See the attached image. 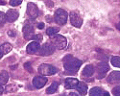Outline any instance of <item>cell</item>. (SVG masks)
<instances>
[{
	"label": "cell",
	"mask_w": 120,
	"mask_h": 96,
	"mask_svg": "<svg viewBox=\"0 0 120 96\" xmlns=\"http://www.w3.org/2000/svg\"><path fill=\"white\" fill-rule=\"evenodd\" d=\"M63 61H64V66L65 72L69 74H75L83 63L82 61L75 59L71 55L65 56Z\"/></svg>",
	"instance_id": "obj_1"
},
{
	"label": "cell",
	"mask_w": 120,
	"mask_h": 96,
	"mask_svg": "<svg viewBox=\"0 0 120 96\" xmlns=\"http://www.w3.org/2000/svg\"><path fill=\"white\" fill-rule=\"evenodd\" d=\"M50 41L52 42V45L59 50H63L67 45V41L64 36L61 35H53L50 37Z\"/></svg>",
	"instance_id": "obj_2"
},
{
	"label": "cell",
	"mask_w": 120,
	"mask_h": 96,
	"mask_svg": "<svg viewBox=\"0 0 120 96\" xmlns=\"http://www.w3.org/2000/svg\"><path fill=\"white\" fill-rule=\"evenodd\" d=\"M38 73L41 74L43 76H50V75H54L55 73L58 72V69L56 67H54L51 64H48V63H42L38 66Z\"/></svg>",
	"instance_id": "obj_3"
},
{
	"label": "cell",
	"mask_w": 120,
	"mask_h": 96,
	"mask_svg": "<svg viewBox=\"0 0 120 96\" xmlns=\"http://www.w3.org/2000/svg\"><path fill=\"white\" fill-rule=\"evenodd\" d=\"M55 21L60 24V25H64L67 21L68 18V14L66 11L63 9H58L57 11L55 12Z\"/></svg>",
	"instance_id": "obj_4"
},
{
	"label": "cell",
	"mask_w": 120,
	"mask_h": 96,
	"mask_svg": "<svg viewBox=\"0 0 120 96\" xmlns=\"http://www.w3.org/2000/svg\"><path fill=\"white\" fill-rule=\"evenodd\" d=\"M109 66L106 62H100L96 65V71H97V79H103L106 76V73L109 71Z\"/></svg>",
	"instance_id": "obj_5"
},
{
	"label": "cell",
	"mask_w": 120,
	"mask_h": 96,
	"mask_svg": "<svg viewBox=\"0 0 120 96\" xmlns=\"http://www.w3.org/2000/svg\"><path fill=\"white\" fill-rule=\"evenodd\" d=\"M55 51V47L52 45V44H49V43H45L43 45H41L39 47V49L38 51V54L39 56H50L52 55Z\"/></svg>",
	"instance_id": "obj_6"
},
{
	"label": "cell",
	"mask_w": 120,
	"mask_h": 96,
	"mask_svg": "<svg viewBox=\"0 0 120 96\" xmlns=\"http://www.w3.org/2000/svg\"><path fill=\"white\" fill-rule=\"evenodd\" d=\"M69 18H70V22L74 27L80 28L83 24V19L81 17V15H79V13L77 12H71L69 15Z\"/></svg>",
	"instance_id": "obj_7"
},
{
	"label": "cell",
	"mask_w": 120,
	"mask_h": 96,
	"mask_svg": "<svg viewBox=\"0 0 120 96\" xmlns=\"http://www.w3.org/2000/svg\"><path fill=\"white\" fill-rule=\"evenodd\" d=\"M27 15L31 18H36L38 15V9L37 5L33 2H30L27 5Z\"/></svg>",
	"instance_id": "obj_8"
},
{
	"label": "cell",
	"mask_w": 120,
	"mask_h": 96,
	"mask_svg": "<svg viewBox=\"0 0 120 96\" xmlns=\"http://www.w3.org/2000/svg\"><path fill=\"white\" fill-rule=\"evenodd\" d=\"M47 81L48 79L44 76H37L33 80V85L36 89H42L47 84Z\"/></svg>",
	"instance_id": "obj_9"
},
{
	"label": "cell",
	"mask_w": 120,
	"mask_h": 96,
	"mask_svg": "<svg viewBox=\"0 0 120 96\" xmlns=\"http://www.w3.org/2000/svg\"><path fill=\"white\" fill-rule=\"evenodd\" d=\"M23 36L25 37V40H32V37H34V27L30 24H25L23 27Z\"/></svg>",
	"instance_id": "obj_10"
},
{
	"label": "cell",
	"mask_w": 120,
	"mask_h": 96,
	"mask_svg": "<svg viewBox=\"0 0 120 96\" xmlns=\"http://www.w3.org/2000/svg\"><path fill=\"white\" fill-rule=\"evenodd\" d=\"M108 82L109 84H120V71H112L108 76Z\"/></svg>",
	"instance_id": "obj_11"
},
{
	"label": "cell",
	"mask_w": 120,
	"mask_h": 96,
	"mask_svg": "<svg viewBox=\"0 0 120 96\" xmlns=\"http://www.w3.org/2000/svg\"><path fill=\"white\" fill-rule=\"evenodd\" d=\"M79 84V81L75 78H66L64 80V86L67 89H76Z\"/></svg>",
	"instance_id": "obj_12"
},
{
	"label": "cell",
	"mask_w": 120,
	"mask_h": 96,
	"mask_svg": "<svg viewBox=\"0 0 120 96\" xmlns=\"http://www.w3.org/2000/svg\"><path fill=\"white\" fill-rule=\"evenodd\" d=\"M89 96H109V93L102 89L95 86V88H92L90 91H89Z\"/></svg>",
	"instance_id": "obj_13"
},
{
	"label": "cell",
	"mask_w": 120,
	"mask_h": 96,
	"mask_svg": "<svg viewBox=\"0 0 120 96\" xmlns=\"http://www.w3.org/2000/svg\"><path fill=\"white\" fill-rule=\"evenodd\" d=\"M6 16H7V21L8 22H14L18 18L19 13L17 11H15V10L12 9V10H9V11L7 12Z\"/></svg>",
	"instance_id": "obj_14"
},
{
	"label": "cell",
	"mask_w": 120,
	"mask_h": 96,
	"mask_svg": "<svg viewBox=\"0 0 120 96\" xmlns=\"http://www.w3.org/2000/svg\"><path fill=\"white\" fill-rule=\"evenodd\" d=\"M39 47H41V45H39V43L38 41H33L31 43H29L27 45V48H26V51L29 53V54H35V53H38Z\"/></svg>",
	"instance_id": "obj_15"
},
{
	"label": "cell",
	"mask_w": 120,
	"mask_h": 96,
	"mask_svg": "<svg viewBox=\"0 0 120 96\" xmlns=\"http://www.w3.org/2000/svg\"><path fill=\"white\" fill-rule=\"evenodd\" d=\"M76 89H77V91H78L80 94H81V95L85 96V95L87 93V85L85 84V83H83V82H79Z\"/></svg>",
	"instance_id": "obj_16"
},
{
	"label": "cell",
	"mask_w": 120,
	"mask_h": 96,
	"mask_svg": "<svg viewBox=\"0 0 120 96\" xmlns=\"http://www.w3.org/2000/svg\"><path fill=\"white\" fill-rule=\"evenodd\" d=\"M93 72H94V67H93V65H92V64H87V65L85 67V68H84V70H83L82 76H83V77H90V76H92Z\"/></svg>",
	"instance_id": "obj_17"
},
{
	"label": "cell",
	"mask_w": 120,
	"mask_h": 96,
	"mask_svg": "<svg viewBox=\"0 0 120 96\" xmlns=\"http://www.w3.org/2000/svg\"><path fill=\"white\" fill-rule=\"evenodd\" d=\"M9 80V74L6 71H2L0 73V85H4L8 83Z\"/></svg>",
	"instance_id": "obj_18"
},
{
	"label": "cell",
	"mask_w": 120,
	"mask_h": 96,
	"mask_svg": "<svg viewBox=\"0 0 120 96\" xmlns=\"http://www.w3.org/2000/svg\"><path fill=\"white\" fill-rule=\"evenodd\" d=\"M12 45L10 44V43H3L1 46H0V52H1L3 55L9 53L10 51L12 50Z\"/></svg>",
	"instance_id": "obj_19"
},
{
	"label": "cell",
	"mask_w": 120,
	"mask_h": 96,
	"mask_svg": "<svg viewBox=\"0 0 120 96\" xmlns=\"http://www.w3.org/2000/svg\"><path fill=\"white\" fill-rule=\"evenodd\" d=\"M58 86H59V84H58L57 82H54V83L46 89V93H47V94H53V93H55V92L57 91V89H58Z\"/></svg>",
	"instance_id": "obj_20"
},
{
	"label": "cell",
	"mask_w": 120,
	"mask_h": 96,
	"mask_svg": "<svg viewBox=\"0 0 120 96\" xmlns=\"http://www.w3.org/2000/svg\"><path fill=\"white\" fill-rule=\"evenodd\" d=\"M111 63L113 66L115 67H119L120 68V57L119 56H114L111 59Z\"/></svg>",
	"instance_id": "obj_21"
},
{
	"label": "cell",
	"mask_w": 120,
	"mask_h": 96,
	"mask_svg": "<svg viewBox=\"0 0 120 96\" xmlns=\"http://www.w3.org/2000/svg\"><path fill=\"white\" fill-rule=\"evenodd\" d=\"M59 32V29L58 28H54V27H51V28H48L47 30H46V34L48 35V36H53V35H55L56 33H58Z\"/></svg>",
	"instance_id": "obj_22"
},
{
	"label": "cell",
	"mask_w": 120,
	"mask_h": 96,
	"mask_svg": "<svg viewBox=\"0 0 120 96\" xmlns=\"http://www.w3.org/2000/svg\"><path fill=\"white\" fill-rule=\"evenodd\" d=\"M6 21H7L6 14H4L3 12H0V24H4Z\"/></svg>",
	"instance_id": "obj_23"
},
{
	"label": "cell",
	"mask_w": 120,
	"mask_h": 96,
	"mask_svg": "<svg viewBox=\"0 0 120 96\" xmlns=\"http://www.w3.org/2000/svg\"><path fill=\"white\" fill-rule=\"evenodd\" d=\"M112 94L114 96H120V85L115 86V88L112 89Z\"/></svg>",
	"instance_id": "obj_24"
},
{
	"label": "cell",
	"mask_w": 120,
	"mask_h": 96,
	"mask_svg": "<svg viewBox=\"0 0 120 96\" xmlns=\"http://www.w3.org/2000/svg\"><path fill=\"white\" fill-rule=\"evenodd\" d=\"M24 67L26 68V70H27L28 72H30V73H32V72H33L32 65H31V63H24Z\"/></svg>",
	"instance_id": "obj_25"
},
{
	"label": "cell",
	"mask_w": 120,
	"mask_h": 96,
	"mask_svg": "<svg viewBox=\"0 0 120 96\" xmlns=\"http://www.w3.org/2000/svg\"><path fill=\"white\" fill-rule=\"evenodd\" d=\"M21 3H22V1H20V0H11V1H10V4L12 6H17V5H20Z\"/></svg>",
	"instance_id": "obj_26"
},
{
	"label": "cell",
	"mask_w": 120,
	"mask_h": 96,
	"mask_svg": "<svg viewBox=\"0 0 120 96\" xmlns=\"http://www.w3.org/2000/svg\"><path fill=\"white\" fill-rule=\"evenodd\" d=\"M32 40L38 41H38H41L42 40V35H41V34H38V35H34V37H32Z\"/></svg>",
	"instance_id": "obj_27"
},
{
	"label": "cell",
	"mask_w": 120,
	"mask_h": 96,
	"mask_svg": "<svg viewBox=\"0 0 120 96\" xmlns=\"http://www.w3.org/2000/svg\"><path fill=\"white\" fill-rule=\"evenodd\" d=\"M38 29H43V28H44V24H43V23H39V24L38 25Z\"/></svg>",
	"instance_id": "obj_28"
},
{
	"label": "cell",
	"mask_w": 120,
	"mask_h": 96,
	"mask_svg": "<svg viewBox=\"0 0 120 96\" xmlns=\"http://www.w3.org/2000/svg\"><path fill=\"white\" fill-rule=\"evenodd\" d=\"M3 91H4V89H3V88H2V85H0V94H2Z\"/></svg>",
	"instance_id": "obj_29"
},
{
	"label": "cell",
	"mask_w": 120,
	"mask_h": 96,
	"mask_svg": "<svg viewBox=\"0 0 120 96\" xmlns=\"http://www.w3.org/2000/svg\"><path fill=\"white\" fill-rule=\"evenodd\" d=\"M69 96H79V95H77V93H74V92H71L70 94H69Z\"/></svg>",
	"instance_id": "obj_30"
},
{
	"label": "cell",
	"mask_w": 120,
	"mask_h": 96,
	"mask_svg": "<svg viewBox=\"0 0 120 96\" xmlns=\"http://www.w3.org/2000/svg\"><path fill=\"white\" fill-rule=\"evenodd\" d=\"M119 17H120V15H119ZM116 27H117V28L119 29V30H120V22H119V23H118V24L116 25Z\"/></svg>",
	"instance_id": "obj_31"
},
{
	"label": "cell",
	"mask_w": 120,
	"mask_h": 96,
	"mask_svg": "<svg viewBox=\"0 0 120 96\" xmlns=\"http://www.w3.org/2000/svg\"><path fill=\"white\" fill-rule=\"evenodd\" d=\"M5 3H6L5 1H0V5H4Z\"/></svg>",
	"instance_id": "obj_32"
},
{
	"label": "cell",
	"mask_w": 120,
	"mask_h": 96,
	"mask_svg": "<svg viewBox=\"0 0 120 96\" xmlns=\"http://www.w3.org/2000/svg\"><path fill=\"white\" fill-rule=\"evenodd\" d=\"M2 56H3V54H2L1 52H0V59H1V58H2Z\"/></svg>",
	"instance_id": "obj_33"
}]
</instances>
